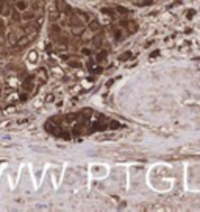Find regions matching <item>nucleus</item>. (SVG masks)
<instances>
[{
  "mask_svg": "<svg viewBox=\"0 0 200 212\" xmlns=\"http://www.w3.org/2000/svg\"><path fill=\"white\" fill-rule=\"evenodd\" d=\"M10 13H11V8H10L8 0H0V14L2 16H10Z\"/></svg>",
  "mask_w": 200,
  "mask_h": 212,
  "instance_id": "nucleus-1",
  "label": "nucleus"
},
{
  "mask_svg": "<svg viewBox=\"0 0 200 212\" xmlns=\"http://www.w3.org/2000/svg\"><path fill=\"white\" fill-rule=\"evenodd\" d=\"M92 33H99L100 30H102V25H100L99 20H89V27H88Z\"/></svg>",
  "mask_w": 200,
  "mask_h": 212,
  "instance_id": "nucleus-2",
  "label": "nucleus"
},
{
  "mask_svg": "<svg viewBox=\"0 0 200 212\" xmlns=\"http://www.w3.org/2000/svg\"><path fill=\"white\" fill-rule=\"evenodd\" d=\"M56 8H58V11H60V13H70V11H72V9L69 8V5H67L64 0H58Z\"/></svg>",
  "mask_w": 200,
  "mask_h": 212,
  "instance_id": "nucleus-3",
  "label": "nucleus"
},
{
  "mask_svg": "<svg viewBox=\"0 0 200 212\" xmlns=\"http://www.w3.org/2000/svg\"><path fill=\"white\" fill-rule=\"evenodd\" d=\"M28 42H30V37H28V36H24V37L17 39V42L14 44V45H16L17 49H24V47L28 45Z\"/></svg>",
  "mask_w": 200,
  "mask_h": 212,
  "instance_id": "nucleus-4",
  "label": "nucleus"
},
{
  "mask_svg": "<svg viewBox=\"0 0 200 212\" xmlns=\"http://www.w3.org/2000/svg\"><path fill=\"white\" fill-rule=\"evenodd\" d=\"M69 23H70V27H72V28H77V27H83V22H81L80 19L77 17V16H70V20H69Z\"/></svg>",
  "mask_w": 200,
  "mask_h": 212,
  "instance_id": "nucleus-5",
  "label": "nucleus"
},
{
  "mask_svg": "<svg viewBox=\"0 0 200 212\" xmlns=\"http://www.w3.org/2000/svg\"><path fill=\"white\" fill-rule=\"evenodd\" d=\"M22 88H24V90H28V92H31V90H33V80H31V78H27V80L24 81Z\"/></svg>",
  "mask_w": 200,
  "mask_h": 212,
  "instance_id": "nucleus-6",
  "label": "nucleus"
},
{
  "mask_svg": "<svg viewBox=\"0 0 200 212\" xmlns=\"http://www.w3.org/2000/svg\"><path fill=\"white\" fill-rule=\"evenodd\" d=\"M125 28H127V30H130V33H134V31L138 30V23H136V22H133V20H128Z\"/></svg>",
  "mask_w": 200,
  "mask_h": 212,
  "instance_id": "nucleus-7",
  "label": "nucleus"
},
{
  "mask_svg": "<svg viewBox=\"0 0 200 212\" xmlns=\"http://www.w3.org/2000/svg\"><path fill=\"white\" fill-rule=\"evenodd\" d=\"M16 9L17 11H25L27 9V3L24 0H17L16 2Z\"/></svg>",
  "mask_w": 200,
  "mask_h": 212,
  "instance_id": "nucleus-8",
  "label": "nucleus"
},
{
  "mask_svg": "<svg viewBox=\"0 0 200 212\" xmlns=\"http://www.w3.org/2000/svg\"><path fill=\"white\" fill-rule=\"evenodd\" d=\"M106 55H108V52H106V50H102V52H99V55L96 56V61H97V62H102V61H105Z\"/></svg>",
  "mask_w": 200,
  "mask_h": 212,
  "instance_id": "nucleus-9",
  "label": "nucleus"
},
{
  "mask_svg": "<svg viewBox=\"0 0 200 212\" xmlns=\"http://www.w3.org/2000/svg\"><path fill=\"white\" fill-rule=\"evenodd\" d=\"M92 42H94V45H96L97 49H100L102 44H103V37H102V36H96V37L92 39Z\"/></svg>",
  "mask_w": 200,
  "mask_h": 212,
  "instance_id": "nucleus-10",
  "label": "nucleus"
},
{
  "mask_svg": "<svg viewBox=\"0 0 200 212\" xmlns=\"http://www.w3.org/2000/svg\"><path fill=\"white\" fill-rule=\"evenodd\" d=\"M8 42H10V44H13V45L17 42V35L14 33V31H11V33L8 35Z\"/></svg>",
  "mask_w": 200,
  "mask_h": 212,
  "instance_id": "nucleus-11",
  "label": "nucleus"
},
{
  "mask_svg": "<svg viewBox=\"0 0 200 212\" xmlns=\"http://www.w3.org/2000/svg\"><path fill=\"white\" fill-rule=\"evenodd\" d=\"M60 31H61L60 25H55V23H53V25L50 27V33H52V35H60Z\"/></svg>",
  "mask_w": 200,
  "mask_h": 212,
  "instance_id": "nucleus-12",
  "label": "nucleus"
},
{
  "mask_svg": "<svg viewBox=\"0 0 200 212\" xmlns=\"http://www.w3.org/2000/svg\"><path fill=\"white\" fill-rule=\"evenodd\" d=\"M10 14L13 16V20H16V22H17V20H20V14H19V11H17V9H16V11H13V13H10Z\"/></svg>",
  "mask_w": 200,
  "mask_h": 212,
  "instance_id": "nucleus-13",
  "label": "nucleus"
},
{
  "mask_svg": "<svg viewBox=\"0 0 200 212\" xmlns=\"http://www.w3.org/2000/svg\"><path fill=\"white\" fill-rule=\"evenodd\" d=\"M131 58V53L127 52V53H122V56H120V61H127V59H130Z\"/></svg>",
  "mask_w": 200,
  "mask_h": 212,
  "instance_id": "nucleus-14",
  "label": "nucleus"
},
{
  "mask_svg": "<svg viewBox=\"0 0 200 212\" xmlns=\"http://www.w3.org/2000/svg\"><path fill=\"white\" fill-rule=\"evenodd\" d=\"M38 73H39V76L42 78V81H46V80H47V73H46V70H44V69H39V72H38Z\"/></svg>",
  "mask_w": 200,
  "mask_h": 212,
  "instance_id": "nucleus-15",
  "label": "nucleus"
},
{
  "mask_svg": "<svg viewBox=\"0 0 200 212\" xmlns=\"http://www.w3.org/2000/svg\"><path fill=\"white\" fill-rule=\"evenodd\" d=\"M33 17H34L33 13H25V14H24V19H25V20H31Z\"/></svg>",
  "mask_w": 200,
  "mask_h": 212,
  "instance_id": "nucleus-16",
  "label": "nucleus"
},
{
  "mask_svg": "<svg viewBox=\"0 0 200 212\" xmlns=\"http://www.w3.org/2000/svg\"><path fill=\"white\" fill-rule=\"evenodd\" d=\"M69 64H70L72 67H80V66H81V64H80L78 61H69Z\"/></svg>",
  "mask_w": 200,
  "mask_h": 212,
  "instance_id": "nucleus-17",
  "label": "nucleus"
},
{
  "mask_svg": "<svg viewBox=\"0 0 200 212\" xmlns=\"http://www.w3.org/2000/svg\"><path fill=\"white\" fill-rule=\"evenodd\" d=\"M81 53H83L84 56H91V50L89 49H81Z\"/></svg>",
  "mask_w": 200,
  "mask_h": 212,
  "instance_id": "nucleus-18",
  "label": "nucleus"
},
{
  "mask_svg": "<svg viewBox=\"0 0 200 212\" xmlns=\"http://www.w3.org/2000/svg\"><path fill=\"white\" fill-rule=\"evenodd\" d=\"M108 126L113 129V128H117V126H119V123H117L116 120H113V122H110V125H108Z\"/></svg>",
  "mask_w": 200,
  "mask_h": 212,
  "instance_id": "nucleus-19",
  "label": "nucleus"
},
{
  "mask_svg": "<svg viewBox=\"0 0 200 212\" xmlns=\"http://www.w3.org/2000/svg\"><path fill=\"white\" fill-rule=\"evenodd\" d=\"M120 36H122V31H120V30H114V37H116V39H119Z\"/></svg>",
  "mask_w": 200,
  "mask_h": 212,
  "instance_id": "nucleus-20",
  "label": "nucleus"
},
{
  "mask_svg": "<svg viewBox=\"0 0 200 212\" xmlns=\"http://www.w3.org/2000/svg\"><path fill=\"white\" fill-rule=\"evenodd\" d=\"M117 11H119V13H122V14H127V13H128V11H127L125 8H122V6H117Z\"/></svg>",
  "mask_w": 200,
  "mask_h": 212,
  "instance_id": "nucleus-21",
  "label": "nucleus"
},
{
  "mask_svg": "<svg viewBox=\"0 0 200 212\" xmlns=\"http://www.w3.org/2000/svg\"><path fill=\"white\" fill-rule=\"evenodd\" d=\"M3 28V22H2V17H0V30Z\"/></svg>",
  "mask_w": 200,
  "mask_h": 212,
  "instance_id": "nucleus-22",
  "label": "nucleus"
}]
</instances>
